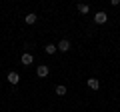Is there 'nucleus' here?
<instances>
[{"instance_id": "1", "label": "nucleus", "mask_w": 120, "mask_h": 112, "mask_svg": "<svg viewBox=\"0 0 120 112\" xmlns=\"http://www.w3.org/2000/svg\"><path fill=\"white\" fill-rule=\"evenodd\" d=\"M94 22H96V24H106V22H108V14L102 12V10L96 12V14H94Z\"/></svg>"}, {"instance_id": "2", "label": "nucleus", "mask_w": 120, "mask_h": 112, "mask_svg": "<svg viewBox=\"0 0 120 112\" xmlns=\"http://www.w3.org/2000/svg\"><path fill=\"white\" fill-rule=\"evenodd\" d=\"M6 80H8L10 84L14 86V84H18V82H20V76H18V72H14V70H10V72H8V76H6Z\"/></svg>"}, {"instance_id": "3", "label": "nucleus", "mask_w": 120, "mask_h": 112, "mask_svg": "<svg viewBox=\"0 0 120 112\" xmlns=\"http://www.w3.org/2000/svg\"><path fill=\"white\" fill-rule=\"evenodd\" d=\"M36 74H38V76H40V78H46V76H48V74H50V68H48V66H46V64H40V66H38V68H36Z\"/></svg>"}, {"instance_id": "4", "label": "nucleus", "mask_w": 120, "mask_h": 112, "mask_svg": "<svg viewBox=\"0 0 120 112\" xmlns=\"http://www.w3.org/2000/svg\"><path fill=\"white\" fill-rule=\"evenodd\" d=\"M86 86H88L90 90H98V88H100V82L96 80V78H88V80H86Z\"/></svg>"}, {"instance_id": "5", "label": "nucleus", "mask_w": 120, "mask_h": 112, "mask_svg": "<svg viewBox=\"0 0 120 112\" xmlns=\"http://www.w3.org/2000/svg\"><path fill=\"white\" fill-rule=\"evenodd\" d=\"M20 60H22V64H24V66H28V64H32V62H34V56L30 54V52H24Z\"/></svg>"}, {"instance_id": "6", "label": "nucleus", "mask_w": 120, "mask_h": 112, "mask_svg": "<svg viewBox=\"0 0 120 112\" xmlns=\"http://www.w3.org/2000/svg\"><path fill=\"white\" fill-rule=\"evenodd\" d=\"M56 48H58L60 52H68L70 50V42L64 38V40H60V42H58V46H56Z\"/></svg>"}, {"instance_id": "7", "label": "nucleus", "mask_w": 120, "mask_h": 112, "mask_svg": "<svg viewBox=\"0 0 120 112\" xmlns=\"http://www.w3.org/2000/svg\"><path fill=\"white\" fill-rule=\"evenodd\" d=\"M36 18H38L36 14H28V16H24V22H26V24H34Z\"/></svg>"}, {"instance_id": "8", "label": "nucleus", "mask_w": 120, "mask_h": 112, "mask_svg": "<svg viewBox=\"0 0 120 112\" xmlns=\"http://www.w3.org/2000/svg\"><path fill=\"white\" fill-rule=\"evenodd\" d=\"M44 50H46V54H54V52L58 50V48H56L54 44H46V46H44Z\"/></svg>"}, {"instance_id": "9", "label": "nucleus", "mask_w": 120, "mask_h": 112, "mask_svg": "<svg viewBox=\"0 0 120 112\" xmlns=\"http://www.w3.org/2000/svg\"><path fill=\"white\" fill-rule=\"evenodd\" d=\"M76 8H78V12H80V14H88V10H90L88 4H78Z\"/></svg>"}, {"instance_id": "10", "label": "nucleus", "mask_w": 120, "mask_h": 112, "mask_svg": "<svg viewBox=\"0 0 120 112\" xmlns=\"http://www.w3.org/2000/svg\"><path fill=\"white\" fill-rule=\"evenodd\" d=\"M56 94H58V96H64V94H66V86L58 84V86H56Z\"/></svg>"}]
</instances>
